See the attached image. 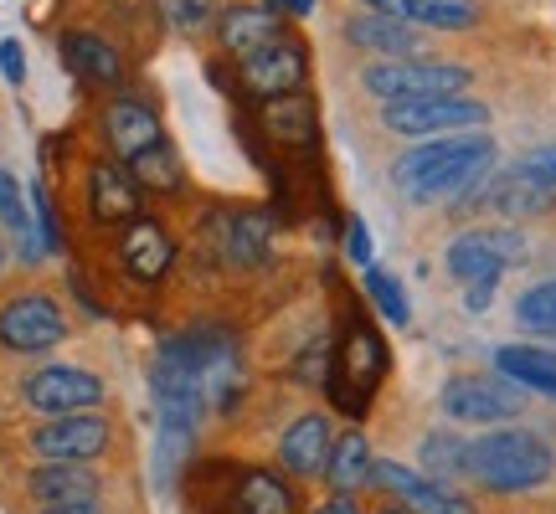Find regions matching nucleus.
I'll return each instance as SVG.
<instances>
[{"mask_svg":"<svg viewBox=\"0 0 556 514\" xmlns=\"http://www.w3.org/2000/svg\"><path fill=\"white\" fill-rule=\"evenodd\" d=\"M490 165H495V139L490 134H443L407 150L392 165V180L407 201H448L479 185L490 176Z\"/></svg>","mask_w":556,"mask_h":514,"instance_id":"nucleus-1","label":"nucleus"},{"mask_svg":"<svg viewBox=\"0 0 556 514\" xmlns=\"http://www.w3.org/2000/svg\"><path fill=\"white\" fill-rule=\"evenodd\" d=\"M552 448L546 437L531 427H495L479 442H469V474L495 489V494H520V489H536L552 474Z\"/></svg>","mask_w":556,"mask_h":514,"instance_id":"nucleus-2","label":"nucleus"},{"mask_svg":"<svg viewBox=\"0 0 556 514\" xmlns=\"http://www.w3.org/2000/svg\"><path fill=\"white\" fill-rule=\"evenodd\" d=\"M381 376H387V345L381 335L366 324V319H351L345 324V335L336 339V356H330V396H336V407L345 416H361L371 407V396H377Z\"/></svg>","mask_w":556,"mask_h":514,"instance_id":"nucleus-3","label":"nucleus"},{"mask_svg":"<svg viewBox=\"0 0 556 514\" xmlns=\"http://www.w3.org/2000/svg\"><path fill=\"white\" fill-rule=\"evenodd\" d=\"M201 253L232 268V273H253L268 268L274 257V221L263 211H212L201 221Z\"/></svg>","mask_w":556,"mask_h":514,"instance_id":"nucleus-4","label":"nucleus"},{"mask_svg":"<svg viewBox=\"0 0 556 514\" xmlns=\"http://www.w3.org/2000/svg\"><path fill=\"white\" fill-rule=\"evenodd\" d=\"M366 93H377L381 103H402V99H443V93H464L475 73L458 67V62H422V57H397V62H371L366 73Z\"/></svg>","mask_w":556,"mask_h":514,"instance_id":"nucleus-5","label":"nucleus"},{"mask_svg":"<svg viewBox=\"0 0 556 514\" xmlns=\"http://www.w3.org/2000/svg\"><path fill=\"white\" fill-rule=\"evenodd\" d=\"M381 124L402 139H433V134H458V129H479L490 124V108L464 93H443V99H402L387 103Z\"/></svg>","mask_w":556,"mask_h":514,"instance_id":"nucleus-6","label":"nucleus"},{"mask_svg":"<svg viewBox=\"0 0 556 514\" xmlns=\"http://www.w3.org/2000/svg\"><path fill=\"white\" fill-rule=\"evenodd\" d=\"M186 350H191V371H197V391L206 412H232V401L242 396L238 339L222 330H197V335H186Z\"/></svg>","mask_w":556,"mask_h":514,"instance_id":"nucleus-7","label":"nucleus"},{"mask_svg":"<svg viewBox=\"0 0 556 514\" xmlns=\"http://www.w3.org/2000/svg\"><path fill=\"white\" fill-rule=\"evenodd\" d=\"M67 339V319L47 294H16L0 309V350L11 356H47Z\"/></svg>","mask_w":556,"mask_h":514,"instance_id":"nucleus-8","label":"nucleus"},{"mask_svg":"<svg viewBox=\"0 0 556 514\" xmlns=\"http://www.w3.org/2000/svg\"><path fill=\"white\" fill-rule=\"evenodd\" d=\"M516 262H526V237L516 227H479L448 242V273L458 283H484V278L500 283V273Z\"/></svg>","mask_w":556,"mask_h":514,"instance_id":"nucleus-9","label":"nucleus"},{"mask_svg":"<svg viewBox=\"0 0 556 514\" xmlns=\"http://www.w3.org/2000/svg\"><path fill=\"white\" fill-rule=\"evenodd\" d=\"M443 416L448 422H475V427H490V422H510L526 407V391L516 381H495V376H454L443 386Z\"/></svg>","mask_w":556,"mask_h":514,"instance_id":"nucleus-10","label":"nucleus"},{"mask_svg":"<svg viewBox=\"0 0 556 514\" xmlns=\"http://www.w3.org/2000/svg\"><path fill=\"white\" fill-rule=\"evenodd\" d=\"M304 78H309V57H304V41L294 37H278L268 41V47H258V52H248V57H238V82L248 88V99H278V93H294V88H304Z\"/></svg>","mask_w":556,"mask_h":514,"instance_id":"nucleus-11","label":"nucleus"},{"mask_svg":"<svg viewBox=\"0 0 556 514\" xmlns=\"http://www.w3.org/2000/svg\"><path fill=\"white\" fill-rule=\"evenodd\" d=\"M26 407H37L47 416H67V412H93L103 401V381L83 365H41L21 381Z\"/></svg>","mask_w":556,"mask_h":514,"instance_id":"nucleus-12","label":"nucleus"},{"mask_svg":"<svg viewBox=\"0 0 556 514\" xmlns=\"http://www.w3.org/2000/svg\"><path fill=\"white\" fill-rule=\"evenodd\" d=\"M114 442L109 433V416L99 412H67L58 422H41L31 433V453L47 458V463H93Z\"/></svg>","mask_w":556,"mask_h":514,"instance_id":"nucleus-13","label":"nucleus"},{"mask_svg":"<svg viewBox=\"0 0 556 514\" xmlns=\"http://www.w3.org/2000/svg\"><path fill=\"white\" fill-rule=\"evenodd\" d=\"M119 268L135 283H160L176 268V242L155 217H135L119 227Z\"/></svg>","mask_w":556,"mask_h":514,"instance_id":"nucleus-14","label":"nucleus"},{"mask_svg":"<svg viewBox=\"0 0 556 514\" xmlns=\"http://www.w3.org/2000/svg\"><path fill=\"white\" fill-rule=\"evenodd\" d=\"M88 211L99 227H124V221H135L144 211V185H139L124 165L114 159H99L93 170H88Z\"/></svg>","mask_w":556,"mask_h":514,"instance_id":"nucleus-15","label":"nucleus"},{"mask_svg":"<svg viewBox=\"0 0 556 514\" xmlns=\"http://www.w3.org/2000/svg\"><path fill=\"white\" fill-rule=\"evenodd\" d=\"M371 478H377L381 489H392V494L407 504V514H475L454 489H443L438 478H422L413 468H402L392 458H377L371 463Z\"/></svg>","mask_w":556,"mask_h":514,"instance_id":"nucleus-16","label":"nucleus"},{"mask_svg":"<svg viewBox=\"0 0 556 514\" xmlns=\"http://www.w3.org/2000/svg\"><path fill=\"white\" fill-rule=\"evenodd\" d=\"M258 124L278 150H315V139H319V108L304 88L258 103Z\"/></svg>","mask_w":556,"mask_h":514,"instance_id":"nucleus-17","label":"nucleus"},{"mask_svg":"<svg viewBox=\"0 0 556 514\" xmlns=\"http://www.w3.org/2000/svg\"><path fill=\"white\" fill-rule=\"evenodd\" d=\"M479 206L484 211H495V217H510V221H520V217H541V211H552V201H556V191L552 185H541L531 170H500V176H490V185L479 191Z\"/></svg>","mask_w":556,"mask_h":514,"instance_id":"nucleus-18","label":"nucleus"},{"mask_svg":"<svg viewBox=\"0 0 556 514\" xmlns=\"http://www.w3.org/2000/svg\"><path fill=\"white\" fill-rule=\"evenodd\" d=\"M345 41L356 52H377V57L397 62L422 52V26H413L407 16H381V11H366V16L345 21Z\"/></svg>","mask_w":556,"mask_h":514,"instance_id":"nucleus-19","label":"nucleus"},{"mask_svg":"<svg viewBox=\"0 0 556 514\" xmlns=\"http://www.w3.org/2000/svg\"><path fill=\"white\" fill-rule=\"evenodd\" d=\"M62 62L93 88H124V52L99 31H62Z\"/></svg>","mask_w":556,"mask_h":514,"instance_id":"nucleus-20","label":"nucleus"},{"mask_svg":"<svg viewBox=\"0 0 556 514\" xmlns=\"http://www.w3.org/2000/svg\"><path fill=\"white\" fill-rule=\"evenodd\" d=\"M330 448H336L330 416H325V412H304L294 427L283 433V442H278V463H283L294 478H319V474H325V463H330Z\"/></svg>","mask_w":556,"mask_h":514,"instance_id":"nucleus-21","label":"nucleus"},{"mask_svg":"<svg viewBox=\"0 0 556 514\" xmlns=\"http://www.w3.org/2000/svg\"><path fill=\"white\" fill-rule=\"evenodd\" d=\"M99 474L88 463H41L37 474L26 478V494L37 499L41 510H67V504H93L99 499Z\"/></svg>","mask_w":556,"mask_h":514,"instance_id":"nucleus-22","label":"nucleus"},{"mask_svg":"<svg viewBox=\"0 0 556 514\" xmlns=\"http://www.w3.org/2000/svg\"><path fill=\"white\" fill-rule=\"evenodd\" d=\"M103 139H109V150H114V159H129L144 155L150 144H160L165 139V129H160V119L144 108V103L135 99H114L109 108H103Z\"/></svg>","mask_w":556,"mask_h":514,"instance_id":"nucleus-23","label":"nucleus"},{"mask_svg":"<svg viewBox=\"0 0 556 514\" xmlns=\"http://www.w3.org/2000/svg\"><path fill=\"white\" fill-rule=\"evenodd\" d=\"M278 37H289V31H283V16L268 11V5H232V11L217 16V41L232 57H248V52H258Z\"/></svg>","mask_w":556,"mask_h":514,"instance_id":"nucleus-24","label":"nucleus"},{"mask_svg":"<svg viewBox=\"0 0 556 514\" xmlns=\"http://www.w3.org/2000/svg\"><path fill=\"white\" fill-rule=\"evenodd\" d=\"M495 365L505 381L556 396V356L552 350H541V345H505V350H495Z\"/></svg>","mask_w":556,"mask_h":514,"instance_id":"nucleus-25","label":"nucleus"},{"mask_svg":"<svg viewBox=\"0 0 556 514\" xmlns=\"http://www.w3.org/2000/svg\"><path fill=\"white\" fill-rule=\"evenodd\" d=\"M238 514H294V494H289V484L268 468H248L238 478V494H232Z\"/></svg>","mask_w":556,"mask_h":514,"instance_id":"nucleus-26","label":"nucleus"},{"mask_svg":"<svg viewBox=\"0 0 556 514\" xmlns=\"http://www.w3.org/2000/svg\"><path fill=\"white\" fill-rule=\"evenodd\" d=\"M129 176H135L144 191L170 196V191H180V185H186V165H180L176 144H170V139H160V144H150L144 155L129 159Z\"/></svg>","mask_w":556,"mask_h":514,"instance_id":"nucleus-27","label":"nucleus"},{"mask_svg":"<svg viewBox=\"0 0 556 514\" xmlns=\"http://www.w3.org/2000/svg\"><path fill=\"white\" fill-rule=\"evenodd\" d=\"M371 448H366V437L361 433H345L336 437V448H330V463H325V478L336 484V494H351V489H361L366 478H371Z\"/></svg>","mask_w":556,"mask_h":514,"instance_id":"nucleus-28","label":"nucleus"},{"mask_svg":"<svg viewBox=\"0 0 556 514\" xmlns=\"http://www.w3.org/2000/svg\"><path fill=\"white\" fill-rule=\"evenodd\" d=\"M407 21L428 31H469L479 26V5L475 0H407Z\"/></svg>","mask_w":556,"mask_h":514,"instance_id":"nucleus-29","label":"nucleus"},{"mask_svg":"<svg viewBox=\"0 0 556 514\" xmlns=\"http://www.w3.org/2000/svg\"><path fill=\"white\" fill-rule=\"evenodd\" d=\"M422 463H428V474L443 484V478H454L469 468V442H458L454 433H433L422 437Z\"/></svg>","mask_w":556,"mask_h":514,"instance_id":"nucleus-30","label":"nucleus"},{"mask_svg":"<svg viewBox=\"0 0 556 514\" xmlns=\"http://www.w3.org/2000/svg\"><path fill=\"white\" fill-rule=\"evenodd\" d=\"M516 314H520V324H526V330L556 335V278H552V283H536V288L516 304Z\"/></svg>","mask_w":556,"mask_h":514,"instance_id":"nucleus-31","label":"nucleus"},{"mask_svg":"<svg viewBox=\"0 0 556 514\" xmlns=\"http://www.w3.org/2000/svg\"><path fill=\"white\" fill-rule=\"evenodd\" d=\"M155 11L176 31H206L217 21V0H155Z\"/></svg>","mask_w":556,"mask_h":514,"instance_id":"nucleus-32","label":"nucleus"},{"mask_svg":"<svg viewBox=\"0 0 556 514\" xmlns=\"http://www.w3.org/2000/svg\"><path fill=\"white\" fill-rule=\"evenodd\" d=\"M366 294L377 298V309L392 324H407L413 319V309H407V294H402V283L392 273H381V268H366Z\"/></svg>","mask_w":556,"mask_h":514,"instance_id":"nucleus-33","label":"nucleus"},{"mask_svg":"<svg viewBox=\"0 0 556 514\" xmlns=\"http://www.w3.org/2000/svg\"><path fill=\"white\" fill-rule=\"evenodd\" d=\"M520 170H531L541 185H552L556 191V144H536V150H526V155H520Z\"/></svg>","mask_w":556,"mask_h":514,"instance_id":"nucleus-34","label":"nucleus"},{"mask_svg":"<svg viewBox=\"0 0 556 514\" xmlns=\"http://www.w3.org/2000/svg\"><path fill=\"white\" fill-rule=\"evenodd\" d=\"M31 211H37V232L47 247H62V232H58V217H52V201H47V191H31Z\"/></svg>","mask_w":556,"mask_h":514,"instance_id":"nucleus-35","label":"nucleus"},{"mask_svg":"<svg viewBox=\"0 0 556 514\" xmlns=\"http://www.w3.org/2000/svg\"><path fill=\"white\" fill-rule=\"evenodd\" d=\"M345 253H351V262H361V268H371V232H366L361 221H351V237H345Z\"/></svg>","mask_w":556,"mask_h":514,"instance_id":"nucleus-36","label":"nucleus"},{"mask_svg":"<svg viewBox=\"0 0 556 514\" xmlns=\"http://www.w3.org/2000/svg\"><path fill=\"white\" fill-rule=\"evenodd\" d=\"M464 288H469V294H464V309H469V314H484L500 283H495V278H484V283H464Z\"/></svg>","mask_w":556,"mask_h":514,"instance_id":"nucleus-37","label":"nucleus"},{"mask_svg":"<svg viewBox=\"0 0 556 514\" xmlns=\"http://www.w3.org/2000/svg\"><path fill=\"white\" fill-rule=\"evenodd\" d=\"M0 73H5V82H21V78H26V62H21V41H0Z\"/></svg>","mask_w":556,"mask_h":514,"instance_id":"nucleus-38","label":"nucleus"},{"mask_svg":"<svg viewBox=\"0 0 556 514\" xmlns=\"http://www.w3.org/2000/svg\"><path fill=\"white\" fill-rule=\"evenodd\" d=\"M268 11H278V16H304V11H315V0H263Z\"/></svg>","mask_w":556,"mask_h":514,"instance_id":"nucleus-39","label":"nucleus"},{"mask_svg":"<svg viewBox=\"0 0 556 514\" xmlns=\"http://www.w3.org/2000/svg\"><path fill=\"white\" fill-rule=\"evenodd\" d=\"M315 514H361V510H356V499H351V494H330Z\"/></svg>","mask_w":556,"mask_h":514,"instance_id":"nucleus-40","label":"nucleus"},{"mask_svg":"<svg viewBox=\"0 0 556 514\" xmlns=\"http://www.w3.org/2000/svg\"><path fill=\"white\" fill-rule=\"evenodd\" d=\"M366 11H381V16H407V0H361Z\"/></svg>","mask_w":556,"mask_h":514,"instance_id":"nucleus-41","label":"nucleus"},{"mask_svg":"<svg viewBox=\"0 0 556 514\" xmlns=\"http://www.w3.org/2000/svg\"><path fill=\"white\" fill-rule=\"evenodd\" d=\"M41 514H103V510H93V504H67V510H41Z\"/></svg>","mask_w":556,"mask_h":514,"instance_id":"nucleus-42","label":"nucleus"},{"mask_svg":"<svg viewBox=\"0 0 556 514\" xmlns=\"http://www.w3.org/2000/svg\"><path fill=\"white\" fill-rule=\"evenodd\" d=\"M0 273H5V242H0Z\"/></svg>","mask_w":556,"mask_h":514,"instance_id":"nucleus-43","label":"nucleus"},{"mask_svg":"<svg viewBox=\"0 0 556 514\" xmlns=\"http://www.w3.org/2000/svg\"><path fill=\"white\" fill-rule=\"evenodd\" d=\"M387 514H407V510H387Z\"/></svg>","mask_w":556,"mask_h":514,"instance_id":"nucleus-44","label":"nucleus"}]
</instances>
